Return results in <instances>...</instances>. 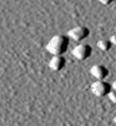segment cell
Masks as SVG:
<instances>
[{"mask_svg":"<svg viewBox=\"0 0 116 126\" xmlns=\"http://www.w3.org/2000/svg\"><path fill=\"white\" fill-rule=\"evenodd\" d=\"M65 58L63 55H54L52 59L49 61V67L54 71H60L64 66H65Z\"/></svg>","mask_w":116,"mask_h":126,"instance_id":"cell-6","label":"cell"},{"mask_svg":"<svg viewBox=\"0 0 116 126\" xmlns=\"http://www.w3.org/2000/svg\"><path fill=\"white\" fill-rule=\"evenodd\" d=\"M111 90H114V91H116V81H114V84L111 85Z\"/></svg>","mask_w":116,"mask_h":126,"instance_id":"cell-11","label":"cell"},{"mask_svg":"<svg viewBox=\"0 0 116 126\" xmlns=\"http://www.w3.org/2000/svg\"><path fill=\"white\" fill-rule=\"evenodd\" d=\"M90 73L91 75L95 78V79H98V80H104L109 76V69L101 64H96L94 65L91 69H90Z\"/></svg>","mask_w":116,"mask_h":126,"instance_id":"cell-5","label":"cell"},{"mask_svg":"<svg viewBox=\"0 0 116 126\" xmlns=\"http://www.w3.org/2000/svg\"><path fill=\"white\" fill-rule=\"evenodd\" d=\"M98 1H100L101 4H104V5H110L111 3H114L115 0H98Z\"/></svg>","mask_w":116,"mask_h":126,"instance_id":"cell-9","label":"cell"},{"mask_svg":"<svg viewBox=\"0 0 116 126\" xmlns=\"http://www.w3.org/2000/svg\"><path fill=\"white\" fill-rule=\"evenodd\" d=\"M71 54L74 55V58H76L77 60L83 61V60H86V59H89L91 56L92 47L90 45H87V44H79V45H76L72 49Z\"/></svg>","mask_w":116,"mask_h":126,"instance_id":"cell-2","label":"cell"},{"mask_svg":"<svg viewBox=\"0 0 116 126\" xmlns=\"http://www.w3.org/2000/svg\"><path fill=\"white\" fill-rule=\"evenodd\" d=\"M110 43H111L112 45H116V34L112 35V36L110 38Z\"/></svg>","mask_w":116,"mask_h":126,"instance_id":"cell-10","label":"cell"},{"mask_svg":"<svg viewBox=\"0 0 116 126\" xmlns=\"http://www.w3.org/2000/svg\"><path fill=\"white\" fill-rule=\"evenodd\" d=\"M69 38L65 35H55L46 45V50L52 55H63L67 51Z\"/></svg>","mask_w":116,"mask_h":126,"instance_id":"cell-1","label":"cell"},{"mask_svg":"<svg viewBox=\"0 0 116 126\" xmlns=\"http://www.w3.org/2000/svg\"><path fill=\"white\" fill-rule=\"evenodd\" d=\"M111 45H112V44L110 43V40H106V39H102V40H99V41H98V47H99L100 50H102V51L110 50Z\"/></svg>","mask_w":116,"mask_h":126,"instance_id":"cell-7","label":"cell"},{"mask_svg":"<svg viewBox=\"0 0 116 126\" xmlns=\"http://www.w3.org/2000/svg\"><path fill=\"white\" fill-rule=\"evenodd\" d=\"M91 91L96 95V96H106L109 95V93L111 91V85L106 81H102V80H98L95 81L92 85H91Z\"/></svg>","mask_w":116,"mask_h":126,"instance_id":"cell-3","label":"cell"},{"mask_svg":"<svg viewBox=\"0 0 116 126\" xmlns=\"http://www.w3.org/2000/svg\"><path fill=\"white\" fill-rule=\"evenodd\" d=\"M109 99H110V101L111 102H114V104H116V91H114V90H111V91L109 93Z\"/></svg>","mask_w":116,"mask_h":126,"instance_id":"cell-8","label":"cell"},{"mask_svg":"<svg viewBox=\"0 0 116 126\" xmlns=\"http://www.w3.org/2000/svg\"><path fill=\"white\" fill-rule=\"evenodd\" d=\"M89 29L86 26H75L67 32V38L75 40V41H81L89 36Z\"/></svg>","mask_w":116,"mask_h":126,"instance_id":"cell-4","label":"cell"},{"mask_svg":"<svg viewBox=\"0 0 116 126\" xmlns=\"http://www.w3.org/2000/svg\"><path fill=\"white\" fill-rule=\"evenodd\" d=\"M114 122H115V124H116V116H115V117H114Z\"/></svg>","mask_w":116,"mask_h":126,"instance_id":"cell-12","label":"cell"}]
</instances>
